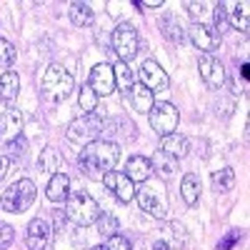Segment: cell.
Returning a JSON list of instances; mask_svg holds the SVG:
<instances>
[{"instance_id":"obj_1","label":"cell","mask_w":250,"mask_h":250,"mask_svg":"<svg viewBox=\"0 0 250 250\" xmlns=\"http://www.w3.org/2000/svg\"><path fill=\"white\" fill-rule=\"evenodd\" d=\"M78 163L93 178H98V170L105 175L108 170H113L120 163V145L113 140H95V143L85 145V150L80 153Z\"/></svg>"},{"instance_id":"obj_2","label":"cell","mask_w":250,"mask_h":250,"mask_svg":"<svg viewBox=\"0 0 250 250\" xmlns=\"http://www.w3.org/2000/svg\"><path fill=\"white\" fill-rule=\"evenodd\" d=\"M100 205L98 200L85 193V190H73L65 200V218L80 228H88V225H95V220L100 218Z\"/></svg>"},{"instance_id":"obj_3","label":"cell","mask_w":250,"mask_h":250,"mask_svg":"<svg viewBox=\"0 0 250 250\" xmlns=\"http://www.w3.org/2000/svg\"><path fill=\"white\" fill-rule=\"evenodd\" d=\"M40 88H43V95H45L48 100L60 103V100H65V98L73 93L75 80H73V75H70L65 68H62V65L53 62V65H48V70L43 73Z\"/></svg>"},{"instance_id":"obj_4","label":"cell","mask_w":250,"mask_h":250,"mask_svg":"<svg viewBox=\"0 0 250 250\" xmlns=\"http://www.w3.org/2000/svg\"><path fill=\"white\" fill-rule=\"evenodd\" d=\"M35 183L28 178H20L15 180L8 190H3V198H0V208L5 213H25L28 208L35 203Z\"/></svg>"},{"instance_id":"obj_5","label":"cell","mask_w":250,"mask_h":250,"mask_svg":"<svg viewBox=\"0 0 250 250\" xmlns=\"http://www.w3.org/2000/svg\"><path fill=\"white\" fill-rule=\"evenodd\" d=\"M103 128H105V123L100 120V115H80L75 118L68 130H65V138L73 143V145H90L95 140H100L103 135Z\"/></svg>"},{"instance_id":"obj_6","label":"cell","mask_w":250,"mask_h":250,"mask_svg":"<svg viewBox=\"0 0 250 250\" xmlns=\"http://www.w3.org/2000/svg\"><path fill=\"white\" fill-rule=\"evenodd\" d=\"M135 198L145 213H150L153 218H168V198H165L163 188L158 183H140L135 188Z\"/></svg>"},{"instance_id":"obj_7","label":"cell","mask_w":250,"mask_h":250,"mask_svg":"<svg viewBox=\"0 0 250 250\" xmlns=\"http://www.w3.org/2000/svg\"><path fill=\"white\" fill-rule=\"evenodd\" d=\"M113 50L118 55V60L128 62L138 55V48H140V38H138V30L130 25V23H120L115 30H113Z\"/></svg>"},{"instance_id":"obj_8","label":"cell","mask_w":250,"mask_h":250,"mask_svg":"<svg viewBox=\"0 0 250 250\" xmlns=\"http://www.w3.org/2000/svg\"><path fill=\"white\" fill-rule=\"evenodd\" d=\"M148 118H150V128L163 138V135L175 133L178 120H180V113L175 110L173 103H155L153 110L148 113Z\"/></svg>"},{"instance_id":"obj_9","label":"cell","mask_w":250,"mask_h":250,"mask_svg":"<svg viewBox=\"0 0 250 250\" xmlns=\"http://www.w3.org/2000/svg\"><path fill=\"white\" fill-rule=\"evenodd\" d=\"M185 35L190 38V43H193L198 50H203V55H210V50H218V45H220V35H218L210 25L198 23V20L188 25Z\"/></svg>"},{"instance_id":"obj_10","label":"cell","mask_w":250,"mask_h":250,"mask_svg":"<svg viewBox=\"0 0 250 250\" xmlns=\"http://www.w3.org/2000/svg\"><path fill=\"white\" fill-rule=\"evenodd\" d=\"M140 85H145L150 93H163V90H168L170 78H168V73L160 68V62L145 60L140 65Z\"/></svg>"},{"instance_id":"obj_11","label":"cell","mask_w":250,"mask_h":250,"mask_svg":"<svg viewBox=\"0 0 250 250\" xmlns=\"http://www.w3.org/2000/svg\"><path fill=\"white\" fill-rule=\"evenodd\" d=\"M198 70H200V78L208 88L213 90H220L225 85V68L223 62L215 60L213 55H200L198 58Z\"/></svg>"},{"instance_id":"obj_12","label":"cell","mask_w":250,"mask_h":250,"mask_svg":"<svg viewBox=\"0 0 250 250\" xmlns=\"http://www.w3.org/2000/svg\"><path fill=\"white\" fill-rule=\"evenodd\" d=\"M103 185L120 200V203H130L135 198V183L125 175V173H118V170H108L103 175Z\"/></svg>"},{"instance_id":"obj_13","label":"cell","mask_w":250,"mask_h":250,"mask_svg":"<svg viewBox=\"0 0 250 250\" xmlns=\"http://www.w3.org/2000/svg\"><path fill=\"white\" fill-rule=\"evenodd\" d=\"M90 90L100 98H105L110 93H115V73H113V65H108V62H100V65H95L90 70V80H88Z\"/></svg>"},{"instance_id":"obj_14","label":"cell","mask_w":250,"mask_h":250,"mask_svg":"<svg viewBox=\"0 0 250 250\" xmlns=\"http://www.w3.org/2000/svg\"><path fill=\"white\" fill-rule=\"evenodd\" d=\"M50 235L53 233H50L48 220L33 218L28 223V230H25V245H28V250H45L48 243H50Z\"/></svg>"},{"instance_id":"obj_15","label":"cell","mask_w":250,"mask_h":250,"mask_svg":"<svg viewBox=\"0 0 250 250\" xmlns=\"http://www.w3.org/2000/svg\"><path fill=\"white\" fill-rule=\"evenodd\" d=\"M23 113L20 110H15V108H10V110H5V113H0V140H13V138H18V135H23Z\"/></svg>"},{"instance_id":"obj_16","label":"cell","mask_w":250,"mask_h":250,"mask_svg":"<svg viewBox=\"0 0 250 250\" xmlns=\"http://www.w3.org/2000/svg\"><path fill=\"white\" fill-rule=\"evenodd\" d=\"M160 150L165 155L180 160V158L188 155V150H190V143H188V138L180 135V133H170V135H163L160 138Z\"/></svg>"},{"instance_id":"obj_17","label":"cell","mask_w":250,"mask_h":250,"mask_svg":"<svg viewBox=\"0 0 250 250\" xmlns=\"http://www.w3.org/2000/svg\"><path fill=\"white\" fill-rule=\"evenodd\" d=\"M125 175H128L133 183H145V180H150L153 175V168H150V160L145 158V155H133L128 163H125Z\"/></svg>"},{"instance_id":"obj_18","label":"cell","mask_w":250,"mask_h":250,"mask_svg":"<svg viewBox=\"0 0 250 250\" xmlns=\"http://www.w3.org/2000/svg\"><path fill=\"white\" fill-rule=\"evenodd\" d=\"M125 95H128L130 105H133L138 113H150L153 105H155V95L145 88V85H140V83H133V88L125 93Z\"/></svg>"},{"instance_id":"obj_19","label":"cell","mask_w":250,"mask_h":250,"mask_svg":"<svg viewBox=\"0 0 250 250\" xmlns=\"http://www.w3.org/2000/svg\"><path fill=\"white\" fill-rule=\"evenodd\" d=\"M50 203H65L70 195V178L65 173H55L48 183V190H45Z\"/></svg>"},{"instance_id":"obj_20","label":"cell","mask_w":250,"mask_h":250,"mask_svg":"<svg viewBox=\"0 0 250 250\" xmlns=\"http://www.w3.org/2000/svg\"><path fill=\"white\" fill-rule=\"evenodd\" d=\"M160 33L170 40V43H183L185 40V30L180 25V18L173 15V13H165L160 18Z\"/></svg>"},{"instance_id":"obj_21","label":"cell","mask_w":250,"mask_h":250,"mask_svg":"<svg viewBox=\"0 0 250 250\" xmlns=\"http://www.w3.org/2000/svg\"><path fill=\"white\" fill-rule=\"evenodd\" d=\"M20 93V78L15 70H5L0 75V100L3 103H13Z\"/></svg>"},{"instance_id":"obj_22","label":"cell","mask_w":250,"mask_h":250,"mask_svg":"<svg viewBox=\"0 0 250 250\" xmlns=\"http://www.w3.org/2000/svg\"><path fill=\"white\" fill-rule=\"evenodd\" d=\"M148 160H150L153 173H158L160 178H173L175 170H178V160L170 158V155H165L163 150H158V153H155L153 158H148Z\"/></svg>"},{"instance_id":"obj_23","label":"cell","mask_w":250,"mask_h":250,"mask_svg":"<svg viewBox=\"0 0 250 250\" xmlns=\"http://www.w3.org/2000/svg\"><path fill=\"white\" fill-rule=\"evenodd\" d=\"M200 190H203V185H200V178L195 173H188L180 180V195L188 205H195L200 200Z\"/></svg>"},{"instance_id":"obj_24","label":"cell","mask_w":250,"mask_h":250,"mask_svg":"<svg viewBox=\"0 0 250 250\" xmlns=\"http://www.w3.org/2000/svg\"><path fill=\"white\" fill-rule=\"evenodd\" d=\"M68 15H70V23L75 28H90L93 20H95V15H93V10H90L88 3H73L70 10H68Z\"/></svg>"},{"instance_id":"obj_25","label":"cell","mask_w":250,"mask_h":250,"mask_svg":"<svg viewBox=\"0 0 250 250\" xmlns=\"http://www.w3.org/2000/svg\"><path fill=\"white\" fill-rule=\"evenodd\" d=\"M228 20H230L233 28H238L240 33L248 35V28H250V3H248V0L238 3L233 13H228Z\"/></svg>"},{"instance_id":"obj_26","label":"cell","mask_w":250,"mask_h":250,"mask_svg":"<svg viewBox=\"0 0 250 250\" xmlns=\"http://www.w3.org/2000/svg\"><path fill=\"white\" fill-rule=\"evenodd\" d=\"M38 165L43 168L45 173H62V165H65V160H62V155L55 150V148H45L43 153H40V160Z\"/></svg>"},{"instance_id":"obj_27","label":"cell","mask_w":250,"mask_h":250,"mask_svg":"<svg viewBox=\"0 0 250 250\" xmlns=\"http://www.w3.org/2000/svg\"><path fill=\"white\" fill-rule=\"evenodd\" d=\"M113 73H115V88H120L123 93H128L133 88V70L128 68V62L118 60L113 65Z\"/></svg>"},{"instance_id":"obj_28","label":"cell","mask_w":250,"mask_h":250,"mask_svg":"<svg viewBox=\"0 0 250 250\" xmlns=\"http://www.w3.org/2000/svg\"><path fill=\"white\" fill-rule=\"evenodd\" d=\"M233 185H235V170L233 168H223L213 175V190H218V193L233 190Z\"/></svg>"},{"instance_id":"obj_29","label":"cell","mask_w":250,"mask_h":250,"mask_svg":"<svg viewBox=\"0 0 250 250\" xmlns=\"http://www.w3.org/2000/svg\"><path fill=\"white\" fill-rule=\"evenodd\" d=\"M78 108L83 110V115H93V113L98 110V95L90 90V85H83V88H80Z\"/></svg>"},{"instance_id":"obj_30","label":"cell","mask_w":250,"mask_h":250,"mask_svg":"<svg viewBox=\"0 0 250 250\" xmlns=\"http://www.w3.org/2000/svg\"><path fill=\"white\" fill-rule=\"evenodd\" d=\"M95 225H98V233L105 235V238H110V235H115L120 230V223H118V218L113 213H100V218L95 220Z\"/></svg>"},{"instance_id":"obj_31","label":"cell","mask_w":250,"mask_h":250,"mask_svg":"<svg viewBox=\"0 0 250 250\" xmlns=\"http://www.w3.org/2000/svg\"><path fill=\"white\" fill-rule=\"evenodd\" d=\"M25 153H28V140L23 138V135H18V138H13V140H8V160H15V163H20V160H25Z\"/></svg>"},{"instance_id":"obj_32","label":"cell","mask_w":250,"mask_h":250,"mask_svg":"<svg viewBox=\"0 0 250 250\" xmlns=\"http://www.w3.org/2000/svg\"><path fill=\"white\" fill-rule=\"evenodd\" d=\"M228 28H230V20H228V10H225L223 3H218L215 10H213V30L223 38V33H225Z\"/></svg>"},{"instance_id":"obj_33","label":"cell","mask_w":250,"mask_h":250,"mask_svg":"<svg viewBox=\"0 0 250 250\" xmlns=\"http://www.w3.org/2000/svg\"><path fill=\"white\" fill-rule=\"evenodd\" d=\"M15 62V48L10 40L0 38V70H8L10 65Z\"/></svg>"},{"instance_id":"obj_34","label":"cell","mask_w":250,"mask_h":250,"mask_svg":"<svg viewBox=\"0 0 250 250\" xmlns=\"http://www.w3.org/2000/svg\"><path fill=\"white\" fill-rule=\"evenodd\" d=\"M15 240V228L8 223H0V250H8Z\"/></svg>"},{"instance_id":"obj_35","label":"cell","mask_w":250,"mask_h":250,"mask_svg":"<svg viewBox=\"0 0 250 250\" xmlns=\"http://www.w3.org/2000/svg\"><path fill=\"white\" fill-rule=\"evenodd\" d=\"M108 250H133L130 248V240L125 238V235H120V233H115V235H110L108 238V245H105Z\"/></svg>"},{"instance_id":"obj_36","label":"cell","mask_w":250,"mask_h":250,"mask_svg":"<svg viewBox=\"0 0 250 250\" xmlns=\"http://www.w3.org/2000/svg\"><path fill=\"white\" fill-rule=\"evenodd\" d=\"M8 168H10V160H8L5 155H0V180L8 175Z\"/></svg>"},{"instance_id":"obj_37","label":"cell","mask_w":250,"mask_h":250,"mask_svg":"<svg viewBox=\"0 0 250 250\" xmlns=\"http://www.w3.org/2000/svg\"><path fill=\"white\" fill-rule=\"evenodd\" d=\"M140 8H163V0H145V3H138Z\"/></svg>"},{"instance_id":"obj_38","label":"cell","mask_w":250,"mask_h":250,"mask_svg":"<svg viewBox=\"0 0 250 250\" xmlns=\"http://www.w3.org/2000/svg\"><path fill=\"white\" fill-rule=\"evenodd\" d=\"M185 8H188V10H190L193 15H198V13H203V3H200V5H198V3H185Z\"/></svg>"},{"instance_id":"obj_39","label":"cell","mask_w":250,"mask_h":250,"mask_svg":"<svg viewBox=\"0 0 250 250\" xmlns=\"http://www.w3.org/2000/svg\"><path fill=\"white\" fill-rule=\"evenodd\" d=\"M93 250H108V248H105V245H95Z\"/></svg>"},{"instance_id":"obj_40","label":"cell","mask_w":250,"mask_h":250,"mask_svg":"<svg viewBox=\"0 0 250 250\" xmlns=\"http://www.w3.org/2000/svg\"><path fill=\"white\" fill-rule=\"evenodd\" d=\"M45 250H50V248H45Z\"/></svg>"}]
</instances>
